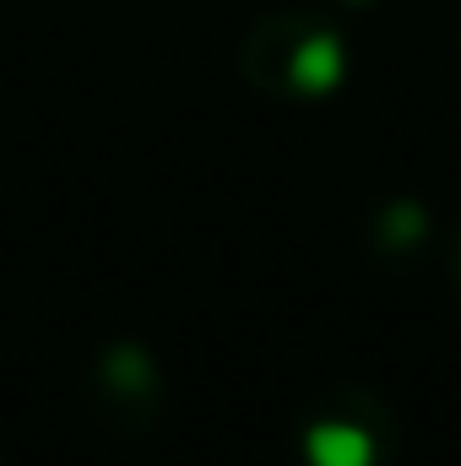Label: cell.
<instances>
[{
	"label": "cell",
	"instance_id": "6da1fadb",
	"mask_svg": "<svg viewBox=\"0 0 461 466\" xmlns=\"http://www.w3.org/2000/svg\"><path fill=\"white\" fill-rule=\"evenodd\" d=\"M337 76H343V44H337L332 33H315L310 44H299V55H293V82H299L304 93H326Z\"/></svg>",
	"mask_w": 461,
	"mask_h": 466
},
{
	"label": "cell",
	"instance_id": "7a4b0ae2",
	"mask_svg": "<svg viewBox=\"0 0 461 466\" xmlns=\"http://www.w3.org/2000/svg\"><path fill=\"white\" fill-rule=\"evenodd\" d=\"M310 461L315 466H369L374 451H369V440H364L358 429H347V423H321V429H310Z\"/></svg>",
	"mask_w": 461,
	"mask_h": 466
},
{
	"label": "cell",
	"instance_id": "3957f363",
	"mask_svg": "<svg viewBox=\"0 0 461 466\" xmlns=\"http://www.w3.org/2000/svg\"><path fill=\"white\" fill-rule=\"evenodd\" d=\"M385 228H396V233H391L396 244H413V238L424 233V212H418V207H396V212L385 218Z\"/></svg>",
	"mask_w": 461,
	"mask_h": 466
}]
</instances>
